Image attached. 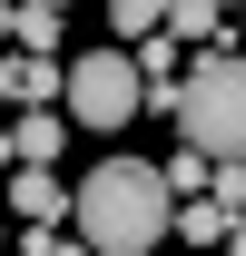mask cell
<instances>
[{
	"label": "cell",
	"mask_w": 246,
	"mask_h": 256,
	"mask_svg": "<svg viewBox=\"0 0 246 256\" xmlns=\"http://www.w3.org/2000/svg\"><path fill=\"white\" fill-rule=\"evenodd\" d=\"M69 226L89 256H158V236L178 226V197L148 158H108L69 188Z\"/></svg>",
	"instance_id": "6da1fadb"
},
{
	"label": "cell",
	"mask_w": 246,
	"mask_h": 256,
	"mask_svg": "<svg viewBox=\"0 0 246 256\" xmlns=\"http://www.w3.org/2000/svg\"><path fill=\"white\" fill-rule=\"evenodd\" d=\"M178 138L197 148V158H246V60L236 50H207V60H187V79H178Z\"/></svg>",
	"instance_id": "7a4b0ae2"
},
{
	"label": "cell",
	"mask_w": 246,
	"mask_h": 256,
	"mask_svg": "<svg viewBox=\"0 0 246 256\" xmlns=\"http://www.w3.org/2000/svg\"><path fill=\"white\" fill-rule=\"evenodd\" d=\"M138 108H148V79H138L128 50H89V60H69V118H79V128L108 138V128H128Z\"/></svg>",
	"instance_id": "3957f363"
},
{
	"label": "cell",
	"mask_w": 246,
	"mask_h": 256,
	"mask_svg": "<svg viewBox=\"0 0 246 256\" xmlns=\"http://www.w3.org/2000/svg\"><path fill=\"white\" fill-rule=\"evenodd\" d=\"M0 197H10V217H20V226H60V217H69L60 168H10V188H0Z\"/></svg>",
	"instance_id": "277c9868"
},
{
	"label": "cell",
	"mask_w": 246,
	"mask_h": 256,
	"mask_svg": "<svg viewBox=\"0 0 246 256\" xmlns=\"http://www.w3.org/2000/svg\"><path fill=\"white\" fill-rule=\"evenodd\" d=\"M60 148H69L60 108H20V118H10V168H60Z\"/></svg>",
	"instance_id": "5b68a950"
},
{
	"label": "cell",
	"mask_w": 246,
	"mask_h": 256,
	"mask_svg": "<svg viewBox=\"0 0 246 256\" xmlns=\"http://www.w3.org/2000/svg\"><path fill=\"white\" fill-rule=\"evenodd\" d=\"M158 30L178 40V50H216V40H226V10H216V0H168Z\"/></svg>",
	"instance_id": "8992f818"
},
{
	"label": "cell",
	"mask_w": 246,
	"mask_h": 256,
	"mask_svg": "<svg viewBox=\"0 0 246 256\" xmlns=\"http://www.w3.org/2000/svg\"><path fill=\"white\" fill-rule=\"evenodd\" d=\"M128 60H138V79H148V98H168V89L187 79V60H178V40H168V30H148Z\"/></svg>",
	"instance_id": "52a82bcc"
},
{
	"label": "cell",
	"mask_w": 246,
	"mask_h": 256,
	"mask_svg": "<svg viewBox=\"0 0 246 256\" xmlns=\"http://www.w3.org/2000/svg\"><path fill=\"white\" fill-rule=\"evenodd\" d=\"M226 226H236V217H226L216 197H187V207H178V236H187L197 256H216V246H226Z\"/></svg>",
	"instance_id": "ba28073f"
},
{
	"label": "cell",
	"mask_w": 246,
	"mask_h": 256,
	"mask_svg": "<svg viewBox=\"0 0 246 256\" xmlns=\"http://www.w3.org/2000/svg\"><path fill=\"white\" fill-rule=\"evenodd\" d=\"M10 98H69V60H10Z\"/></svg>",
	"instance_id": "9c48e42d"
},
{
	"label": "cell",
	"mask_w": 246,
	"mask_h": 256,
	"mask_svg": "<svg viewBox=\"0 0 246 256\" xmlns=\"http://www.w3.org/2000/svg\"><path fill=\"white\" fill-rule=\"evenodd\" d=\"M158 178H168V197L187 207V197H207V188H216V158H197V148H178V158L158 168Z\"/></svg>",
	"instance_id": "30bf717a"
},
{
	"label": "cell",
	"mask_w": 246,
	"mask_h": 256,
	"mask_svg": "<svg viewBox=\"0 0 246 256\" xmlns=\"http://www.w3.org/2000/svg\"><path fill=\"white\" fill-rule=\"evenodd\" d=\"M108 20H118V50H138V40L168 20V0H108Z\"/></svg>",
	"instance_id": "8fae6325"
},
{
	"label": "cell",
	"mask_w": 246,
	"mask_h": 256,
	"mask_svg": "<svg viewBox=\"0 0 246 256\" xmlns=\"http://www.w3.org/2000/svg\"><path fill=\"white\" fill-rule=\"evenodd\" d=\"M20 256H89V246L60 236V226H20Z\"/></svg>",
	"instance_id": "7c38bea8"
},
{
	"label": "cell",
	"mask_w": 246,
	"mask_h": 256,
	"mask_svg": "<svg viewBox=\"0 0 246 256\" xmlns=\"http://www.w3.org/2000/svg\"><path fill=\"white\" fill-rule=\"evenodd\" d=\"M10 30H20V0H0V40H10Z\"/></svg>",
	"instance_id": "4fadbf2b"
},
{
	"label": "cell",
	"mask_w": 246,
	"mask_h": 256,
	"mask_svg": "<svg viewBox=\"0 0 246 256\" xmlns=\"http://www.w3.org/2000/svg\"><path fill=\"white\" fill-rule=\"evenodd\" d=\"M0 98H10V60H0Z\"/></svg>",
	"instance_id": "5bb4252c"
},
{
	"label": "cell",
	"mask_w": 246,
	"mask_h": 256,
	"mask_svg": "<svg viewBox=\"0 0 246 256\" xmlns=\"http://www.w3.org/2000/svg\"><path fill=\"white\" fill-rule=\"evenodd\" d=\"M216 10H226V20H236V0H216Z\"/></svg>",
	"instance_id": "9a60e30c"
},
{
	"label": "cell",
	"mask_w": 246,
	"mask_h": 256,
	"mask_svg": "<svg viewBox=\"0 0 246 256\" xmlns=\"http://www.w3.org/2000/svg\"><path fill=\"white\" fill-rule=\"evenodd\" d=\"M236 30H246V0H236Z\"/></svg>",
	"instance_id": "2e32d148"
},
{
	"label": "cell",
	"mask_w": 246,
	"mask_h": 256,
	"mask_svg": "<svg viewBox=\"0 0 246 256\" xmlns=\"http://www.w3.org/2000/svg\"><path fill=\"white\" fill-rule=\"evenodd\" d=\"M0 246H10V226H0Z\"/></svg>",
	"instance_id": "e0dca14e"
},
{
	"label": "cell",
	"mask_w": 246,
	"mask_h": 256,
	"mask_svg": "<svg viewBox=\"0 0 246 256\" xmlns=\"http://www.w3.org/2000/svg\"><path fill=\"white\" fill-rule=\"evenodd\" d=\"M216 256H226V246H216Z\"/></svg>",
	"instance_id": "ac0fdd59"
}]
</instances>
